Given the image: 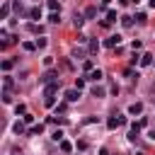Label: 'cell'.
Listing matches in <instances>:
<instances>
[{"mask_svg":"<svg viewBox=\"0 0 155 155\" xmlns=\"http://www.w3.org/2000/svg\"><path fill=\"white\" fill-rule=\"evenodd\" d=\"M58 87H61V82H51V85H46V90H44V104L46 107H53V102H56V92H58Z\"/></svg>","mask_w":155,"mask_h":155,"instance_id":"1","label":"cell"},{"mask_svg":"<svg viewBox=\"0 0 155 155\" xmlns=\"http://www.w3.org/2000/svg\"><path fill=\"white\" fill-rule=\"evenodd\" d=\"M56 78H58V73H56V70H46V73H44V78H41V82L51 85V82H56Z\"/></svg>","mask_w":155,"mask_h":155,"instance_id":"2","label":"cell"},{"mask_svg":"<svg viewBox=\"0 0 155 155\" xmlns=\"http://www.w3.org/2000/svg\"><path fill=\"white\" fill-rule=\"evenodd\" d=\"M65 99H68V102H78V99H80V90H68V92H65Z\"/></svg>","mask_w":155,"mask_h":155,"instance_id":"3","label":"cell"},{"mask_svg":"<svg viewBox=\"0 0 155 155\" xmlns=\"http://www.w3.org/2000/svg\"><path fill=\"white\" fill-rule=\"evenodd\" d=\"M104 94H107V92H104V87H102V85H94V87H92V97H97V99H102Z\"/></svg>","mask_w":155,"mask_h":155,"instance_id":"4","label":"cell"},{"mask_svg":"<svg viewBox=\"0 0 155 155\" xmlns=\"http://www.w3.org/2000/svg\"><path fill=\"white\" fill-rule=\"evenodd\" d=\"M140 111H143V104H140V102H133V104L128 107V114H133V116L140 114Z\"/></svg>","mask_w":155,"mask_h":155,"instance_id":"5","label":"cell"},{"mask_svg":"<svg viewBox=\"0 0 155 155\" xmlns=\"http://www.w3.org/2000/svg\"><path fill=\"white\" fill-rule=\"evenodd\" d=\"M119 41H121V36H119V34H114V36H109V39H107L104 44H107V46H116Z\"/></svg>","mask_w":155,"mask_h":155,"instance_id":"6","label":"cell"},{"mask_svg":"<svg viewBox=\"0 0 155 155\" xmlns=\"http://www.w3.org/2000/svg\"><path fill=\"white\" fill-rule=\"evenodd\" d=\"M153 63V53H143L140 56V65H150Z\"/></svg>","mask_w":155,"mask_h":155,"instance_id":"7","label":"cell"},{"mask_svg":"<svg viewBox=\"0 0 155 155\" xmlns=\"http://www.w3.org/2000/svg\"><path fill=\"white\" fill-rule=\"evenodd\" d=\"M29 17H31V19H41V10H39V7H31V10H29Z\"/></svg>","mask_w":155,"mask_h":155,"instance_id":"8","label":"cell"},{"mask_svg":"<svg viewBox=\"0 0 155 155\" xmlns=\"http://www.w3.org/2000/svg\"><path fill=\"white\" fill-rule=\"evenodd\" d=\"M61 150H63V153H70V150H73V143H68V140H61Z\"/></svg>","mask_w":155,"mask_h":155,"instance_id":"9","label":"cell"},{"mask_svg":"<svg viewBox=\"0 0 155 155\" xmlns=\"http://www.w3.org/2000/svg\"><path fill=\"white\" fill-rule=\"evenodd\" d=\"M99 51V41H90V53H97Z\"/></svg>","mask_w":155,"mask_h":155,"instance_id":"10","label":"cell"},{"mask_svg":"<svg viewBox=\"0 0 155 155\" xmlns=\"http://www.w3.org/2000/svg\"><path fill=\"white\" fill-rule=\"evenodd\" d=\"M99 78H102V70H92V73H90V80H94V82H97Z\"/></svg>","mask_w":155,"mask_h":155,"instance_id":"11","label":"cell"},{"mask_svg":"<svg viewBox=\"0 0 155 155\" xmlns=\"http://www.w3.org/2000/svg\"><path fill=\"white\" fill-rule=\"evenodd\" d=\"M10 90H12V78L5 75V92H10Z\"/></svg>","mask_w":155,"mask_h":155,"instance_id":"12","label":"cell"},{"mask_svg":"<svg viewBox=\"0 0 155 155\" xmlns=\"http://www.w3.org/2000/svg\"><path fill=\"white\" fill-rule=\"evenodd\" d=\"M0 15H2V17H7V15H10V2H5V5H2V10H0Z\"/></svg>","mask_w":155,"mask_h":155,"instance_id":"13","label":"cell"},{"mask_svg":"<svg viewBox=\"0 0 155 155\" xmlns=\"http://www.w3.org/2000/svg\"><path fill=\"white\" fill-rule=\"evenodd\" d=\"M94 15H97V7H87L85 10V17H94Z\"/></svg>","mask_w":155,"mask_h":155,"instance_id":"14","label":"cell"},{"mask_svg":"<svg viewBox=\"0 0 155 155\" xmlns=\"http://www.w3.org/2000/svg\"><path fill=\"white\" fill-rule=\"evenodd\" d=\"M107 22H109V24H111V22H116V12H114V10H111V12H107Z\"/></svg>","mask_w":155,"mask_h":155,"instance_id":"15","label":"cell"},{"mask_svg":"<svg viewBox=\"0 0 155 155\" xmlns=\"http://www.w3.org/2000/svg\"><path fill=\"white\" fill-rule=\"evenodd\" d=\"M121 24H124V27H126V29H128V27H131V24H133V19H131V17H121Z\"/></svg>","mask_w":155,"mask_h":155,"instance_id":"16","label":"cell"},{"mask_svg":"<svg viewBox=\"0 0 155 155\" xmlns=\"http://www.w3.org/2000/svg\"><path fill=\"white\" fill-rule=\"evenodd\" d=\"M48 19H51V22H53V24H58V22H61V15H58V12H53V15H51V17H48Z\"/></svg>","mask_w":155,"mask_h":155,"instance_id":"17","label":"cell"},{"mask_svg":"<svg viewBox=\"0 0 155 155\" xmlns=\"http://www.w3.org/2000/svg\"><path fill=\"white\" fill-rule=\"evenodd\" d=\"M82 22H85V19H82V17H80V15H75V17H73V24H75V27H80V24H82Z\"/></svg>","mask_w":155,"mask_h":155,"instance_id":"18","label":"cell"},{"mask_svg":"<svg viewBox=\"0 0 155 155\" xmlns=\"http://www.w3.org/2000/svg\"><path fill=\"white\" fill-rule=\"evenodd\" d=\"M82 87H85V80L78 78V80H75V90H82Z\"/></svg>","mask_w":155,"mask_h":155,"instance_id":"19","label":"cell"},{"mask_svg":"<svg viewBox=\"0 0 155 155\" xmlns=\"http://www.w3.org/2000/svg\"><path fill=\"white\" fill-rule=\"evenodd\" d=\"M41 131H44V126H41V124H39V126H34V128H31V136H39V133H41Z\"/></svg>","mask_w":155,"mask_h":155,"instance_id":"20","label":"cell"},{"mask_svg":"<svg viewBox=\"0 0 155 155\" xmlns=\"http://www.w3.org/2000/svg\"><path fill=\"white\" fill-rule=\"evenodd\" d=\"M12 65H15V63H12V61H2V70H10V68H12Z\"/></svg>","mask_w":155,"mask_h":155,"instance_id":"21","label":"cell"},{"mask_svg":"<svg viewBox=\"0 0 155 155\" xmlns=\"http://www.w3.org/2000/svg\"><path fill=\"white\" fill-rule=\"evenodd\" d=\"M48 7H51V10L56 12V10H58V2H56V0H48Z\"/></svg>","mask_w":155,"mask_h":155,"instance_id":"22","label":"cell"},{"mask_svg":"<svg viewBox=\"0 0 155 155\" xmlns=\"http://www.w3.org/2000/svg\"><path fill=\"white\" fill-rule=\"evenodd\" d=\"M136 19H138V22H140V24H145V19H148V17H145V15H143V12H138V17H136Z\"/></svg>","mask_w":155,"mask_h":155,"instance_id":"23","label":"cell"},{"mask_svg":"<svg viewBox=\"0 0 155 155\" xmlns=\"http://www.w3.org/2000/svg\"><path fill=\"white\" fill-rule=\"evenodd\" d=\"M85 70H87V73H92V70H94V68H92V61H85Z\"/></svg>","mask_w":155,"mask_h":155,"instance_id":"24","label":"cell"},{"mask_svg":"<svg viewBox=\"0 0 155 155\" xmlns=\"http://www.w3.org/2000/svg\"><path fill=\"white\" fill-rule=\"evenodd\" d=\"M148 136H150V140H155V131H150V133H148Z\"/></svg>","mask_w":155,"mask_h":155,"instance_id":"25","label":"cell"},{"mask_svg":"<svg viewBox=\"0 0 155 155\" xmlns=\"http://www.w3.org/2000/svg\"><path fill=\"white\" fill-rule=\"evenodd\" d=\"M119 2H121V5H128V2H131V0H119Z\"/></svg>","mask_w":155,"mask_h":155,"instance_id":"26","label":"cell"},{"mask_svg":"<svg viewBox=\"0 0 155 155\" xmlns=\"http://www.w3.org/2000/svg\"><path fill=\"white\" fill-rule=\"evenodd\" d=\"M99 2H102V5H109V0H99Z\"/></svg>","mask_w":155,"mask_h":155,"instance_id":"27","label":"cell"},{"mask_svg":"<svg viewBox=\"0 0 155 155\" xmlns=\"http://www.w3.org/2000/svg\"><path fill=\"white\" fill-rule=\"evenodd\" d=\"M150 7H155V0H150Z\"/></svg>","mask_w":155,"mask_h":155,"instance_id":"28","label":"cell"}]
</instances>
